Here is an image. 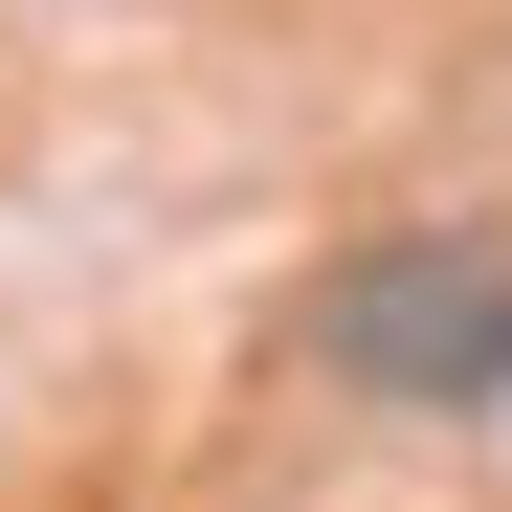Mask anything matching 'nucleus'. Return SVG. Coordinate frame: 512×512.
<instances>
[{
    "instance_id": "nucleus-1",
    "label": "nucleus",
    "mask_w": 512,
    "mask_h": 512,
    "mask_svg": "<svg viewBox=\"0 0 512 512\" xmlns=\"http://www.w3.org/2000/svg\"><path fill=\"white\" fill-rule=\"evenodd\" d=\"M312 357L357 401H490L512 379V268H468V245H379V268L312 290Z\"/></svg>"
}]
</instances>
